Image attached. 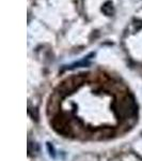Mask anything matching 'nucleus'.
<instances>
[{
    "label": "nucleus",
    "instance_id": "1",
    "mask_svg": "<svg viewBox=\"0 0 142 161\" xmlns=\"http://www.w3.org/2000/svg\"><path fill=\"white\" fill-rule=\"evenodd\" d=\"M137 103L135 101V98L131 95H126L121 99L120 101H117L114 105V113L115 116L119 119L123 120H129L130 118H134L137 114Z\"/></svg>",
    "mask_w": 142,
    "mask_h": 161
},
{
    "label": "nucleus",
    "instance_id": "4",
    "mask_svg": "<svg viewBox=\"0 0 142 161\" xmlns=\"http://www.w3.org/2000/svg\"><path fill=\"white\" fill-rule=\"evenodd\" d=\"M113 134H114V132H113L112 129L106 127V128L96 130V132H95V134H94V137L96 140H106V139H110Z\"/></svg>",
    "mask_w": 142,
    "mask_h": 161
},
{
    "label": "nucleus",
    "instance_id": "6",
    "mask_svg": "<svg viewBox=\"0 0 142 161\" xmlns=\"http://www.w3.org/2000/svg\"><path fill=\"white\" fill-rule=\"evenodd\" d=\"M47 148L48 150H49V154L50 156H53V157H55V149H53V145L50 144V143H47Z\"/></svg>",
    "mask_w": 142,
    "mask_h": 161
},
{
    "label": "nucleus",
    "instance_id": "3",
    "mask_svg": "<svg viewBox=\"0 0 142 161\" xmlns=\"http://www.w3.org/2000/svg\"><path fill=\"white\" fill-rule=\"evenodd\" d=\"M84 80H86V74L73 75V76L66 79L64 82H62L59 85V87L56 90V93H58L61 98H64L66 95L73 92L79 86H81L84 84Z\"/></svg>",
    "mask_w": 142,
    "mask_h": 161
},
{
    "label": "nucleus",
    "instance_id": "2",
    "mask_svg": "<svg viewBox=\"0 0 142 161\" xmlns=\"http://www.w3.org/2000/svg\"><path fill=\"white\" fill-rule=\"evenodd\" d=\"M53 129L57 133L64 136H69L73 134V125L71 123V119L68 118V115L63 113H58L51 118L50 121Z\"/></svg>",
    "mask_w": 142,
    "mask_h": 161
},
{
    "label": "nucleus",
    "instance_id": "5",
    "mask_svg": "<svg viewBox=\"0 0 142 161\" xmlns=\"http://www.w3.org/2000/svg\"><path fill=\"white\" fill-rule=\"evenodd\" d=\"M102 11L105 15L107 16H112L114 14V7H113V3L111 1H107L104 3V6L102 8Z\"/></svg>",
    "mask_w": 142,
    "mask_h": 161
}]
</instances>
